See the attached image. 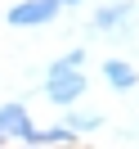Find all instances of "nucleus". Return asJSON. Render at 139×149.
I'll return each mask as SVG.
<instances>
[{
  "label": "nucleus",
  "mask_w": 139,
  "mask_h": 149,
  "mask_svg": "<svg viewBox=\"0 0 139 149\" xmlns=\"http://www.w3.org/2000/svg\"><path fill=\"white\" fill-rule=\"evenodd\" d=\"M54 14H58V0H23V5L9 9V23H18V27H36V23H49Z\"/></svg>",
  "instance_id": "1"
},
{
  "label": "nucleus",
  "mask_w": 139,
  "mask_h": 149,
  "mask_svg": "<svg viewBox=\"0 0 139 149\" xmlns=\"http://www.w3.org/2000/svg\"><path fill=\"white\" fill-rule=\"evenodd\" d=\"M0 131H9V136H18V140H36V131H31L27 113H23L18 104H9V109H0Z\"/></svg>",
  "instance_id": "2"
},
{
  "label": "nucleus",
  "mask_w": 139,
  "mask_h": 149,
  "mask_svg": "<svg viewBox=\"0 0 139 149\" xmlns=\"http://www.w3.org/2000/svg\"><path fill=\"white\" fill-rule=\"evenodd\" d=\"M81 91H85V77H76V72H72V77H54V81H49V95H54L58 104H72Z\"/></svg>",
  "instance_id": "3"
},
{
  "label": "nucleus",
  "mask_w": 139,
  "mask_h": 149,
  "mask_svg": "<svg viewBox=\"0 0 139 149\" xmlns=\"http://www.w3.org/2000/svg\"><path fill=\"white\" fill-rule=\"evenodd\" d=\"M108 81L117 86V91H130V86H135V72H130L121 59H112V63H108Z\"/></svg>",
  "instance_id": "4"
},
{
  "label": "nucleus",
  "mask_w": 139,
  "mask_h": 149,
  "mask_svg": "<svg viewBox=\"0 0 139 149\" xmlns=\"http://www.w3.org/2000/svg\"><path fill=\"white\" fill-rule=\"evenodd\" d=\"M36 140H45V145H58V140H67V131H63V127H54V131H40Z\"/></svg>",
  "instance_id": "5"
},
{
  "label": "nucleus",
  "mask_w": 139,
  "mask_h": 149,
  "mask_svg": "<svg viewBox=\"0 0 139 149\" xmlns=\"http://www.w3.org/2000/svg\"><path fill=\"white\" fill-rule=\"evenodd\" d=\"M117 18H121V9H103L99 14V27H108V23H117Z\"/></svg>",
  "instance_id": "6"
}]
</instances>
